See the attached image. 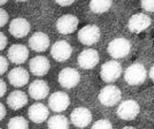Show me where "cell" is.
<instances>
[{
    "instance_id": "cell-1",
    "label": "cell",
    "mask_w": 154,
    "mask_h": 129,
    "mask_svg": "<svg viewBox=\"0 0 154 129\" xmlns=\"http://www.w3.org/2000/svg\"><path fill=\"white\" fill-rule=\"evenodd\" d=\"M146 76H147V73H146L145 67L138 62L130 64L124 73V80L130 85L141 84L146 80Z\"/></svg>"
},
{
    "instance_id": "cell-2",
    "label": "cell",
    "mask_w": 154,
    "mask_h": 129,
    "mask_svg": "<svg viewBox=\"0 0 154 129\" xmlns=\"http://www.w3.org/2000/svg\"><path fill=\"white\" fill-rule=\"evenodd\" d=\"M121 74H122L121 64L115 60H110V61L105 62L100 69V76L103 82H106V83H112V82L116 81L121 76Z\"/></svg>"
},
{
    "instance_id": "cell-3",
    "label": "cell",
    "mask_w": 154,
    "mask_h": 129,
    "mask_svg": "<svg viewBox=\"0 0 154 129\" xmlns=\"http://www.w3.org/2000/svg\"><path fill=\"white\" fill-rule=\"evenodd\" d=\"M131 50V45L128 39L119 37L113 39L108 44V53L114 59H121L127 57Z\"/></svg>"
},
{
    "instance_id": "cell-4",
    "label": "cell",
    "mask_w": 154,
    "mask_h": 129,
    "mask_svg": "<svg viewBox=\"0 0 154 129\" xmlns=\"http://www.w3.org/2000/svg\"><path fill=\"white\" fill-rule=\"evenodd\" d=\"M98 98L105 106H114L121 100V90L115 85H106L100 90Z\"/></svg>"
},
{
    "instance_id": "cell-5",
    "label": "cell",
    "mask_w": 154,
    "mask_h": 129,
    "mask_svg": "<svg viewBox=\"0 0 154 129\" xmlns=\"http://www.w3.org/2000/svg\"><path fill=\"white\" fill-rule=\"evenodd\" d=\"M59 84L64 88V89H72L75 88L77 84L81 81V75L75 68L67 67L63 68L62 71L59 73L58 77Z\"/></svg>"
},
{
    "instance_id": "cell-6",
    "label": "cell",
    "mask_w": 154,
    "mask_h": 129,
    "mask_svg": "<svg viewBox=\"0 0 154 129\" xmlns=\"http://www.w3.org/2000/svg\"><path fill=\"white\" fill-rule=\"evenodd\" d=\"M72 54V47L67 40H58L51 47V55L59 62L67 61Z\"/></svg>"
},
{
    "instance_id": "cell-7",
    "label": "cell",
    "mask_w": 154,
    "mask_h": 129,
    "mask_svg": "<svg viewBox=\"0 0 154 129\" xmlns=\"http://www.w3.org/2000/svg\"><path fill=\"white\" fill-rule=\"evenodd\" d=\"M100 29L94 24H88L78 31V39L84 45H93L100 38Z\"/></svg>"
},
{
    "instance_id": "cell-8",
    "label": "cell",
    "mask_w": 154,
    "mask_h": 129,
    "mask_svg": "<svg viewBox=\"0 0 154 129\" xmlns=\"http://www.w3.org/2000/svg\"><path fill=\"white\" fill-rule=\"evenodd\" d=\"M70 105L69 96L62 91H55L52 93L48 99V106L53 112H63Z\"/></svg>"
},
{
    "instance_id": "cell-9",
    "label": "cell",
    "mask_w": 154,
    "mask_h": 129,
    "mask_svg": "<svg viewBox=\"0 0 154 129\" xmlns=\"http://www.w3.org/2000/svg\"><path fill=\"white\" fill-rule=\"evenodd\" d=\"M99 53L93 49H86L79 53L78 55V66L83 69H92L99 64Z\"/></svg>"
},
{
    "instance_id": "cell-10",
    "label": "cell",
    "mask_w": 154,
    "mask_h": 129,
    "mask_svg": "<svg viewBox=\"0 0 154 129\" xmlns=\"http://www.w3.org/2000/svg\"><path fill=\"white\" fill-rule=\"evenodd\" d=\"M50 60L44 55H37L29 61V69L35 76H45L50 71Z\"/></svg>"
},
{
    "instance_id": "cell-11",
    "label": "cell",
    "mask_w": 154,
    "mask_h": 129,
    "mask_svg": "<svg viewBox=\"0 0 154 129\" xmlns=\"http://www.w3.org/2000/svg\"><path fill=\"white\" fill-rule=\"evenodd\" d=\"M8 60L15 64H24L29 57V50L23 44H13L7 52Z\"/></svg>"
},
{
    "instance_id": "cell-12",
    "label": "cell",
    "mask_w": 154,
    "mask_h": 129,
    "mask_svg": "<svg viewBox=\"0 0 154 129\" xmlns=\"http://www.w3.org/2000/svg\"><path fill=\"white\" fill-rule=\"evenodd\" d=\"M8 30L15 38H23L30 32V23L24 17H15L11 21Z\"/></svg>"
},
{
    "instance_id": "cell-13",
    "label": "cell",
    "mask_w": 154,
    "mask_h": 129,
    "mask_svg": "<svg viewBox=\"0 0 154 129\" xmlns=\"http://www.w3.org/2000/svg\"><path fill=\"white\" fill-rule=\"evenodd\" d=\"M78 19L72 14H66L57 21V30L62 35H69L76 31Z\"/></svg>"
},
{
    "instance_id": "cell-14",
    "label": "cell",
    "mask_w": 154,
    "mask_h": 129,
    "mask_svg": "<svg viewBox=\"0 0 154 129\" xmlns=\"http://www.w3.org/2000/svg\"><path fill=\"white\" fill-rule=\"evenodd\" d=\"M139 113V105L136 100L129 99L120 104L117 109V115L122 120H132Z\"/></svg>"
},
{
    "instance_id": "cell-15",
    "label": "cell",
    "mask_w": 154,
    "mask_h": 129,
    "mask_svg": "<svg viewBox=\"0 0 154 129\" xmlns=\"http://www.w3.org/2000/svg\"><path fill=\"white\" fill-rule=\"evenodd\" d=\"M70 121L75 127L78 128H84L89 126L92 121V114L89 109L86 107H77L71 112Z\"/></svg>"
},
{
    "instance_id": "cell-16",
    "label": "cell",
    "mask_w": 154,
    "mask_h": 129,
    "mask_svg": "<svg viewBox=\"0 0 154 129\" xmlns=\"http://www.w3.org/2000/svg\"><path fill=\"white\" fill-rule=\"evenodd\" d=\"M8 81L15 88H22L29 83V71L23 67H15L8 73Z\"/></svg>"
},
{
    "instance_id": "cell-17",
    "label": "cell",
    "mask_w": 154,
    "mask_h": 129,
    "mask_svg": "<svg viewBox=\"0 0 154 129\" xmlns=\"http://www.w3.org/2000/svg\"><path fill=\"white\" fill-rule=\"evenodd\" d=\"M50 115L48 107L42 103L32 104L31 106L28 109V116L35 123H42L46 121Z\"/></svg>"
},
{
    "instance_id": "cell-18",
    "label": "cell",
    "mask_w": 154,
    "mask_h": 129,
    "mask_svg": "<svg viewBox=\"0 0 154 129\" xmlns=\"http://www.w3.org/2000/svg\"><path fill=\"white\" fill-rule=\"evenodd\" d=\"M28 90L32 99L42 100V99H45L47 95L50 93V87L44 80H35L30 83Z\"/></svg>"
},
{
    "instance_id": "cell-19",
    "label": "cell",
    "mask_w": 154,
    "mask_h": 129,
    "mask_svg": "<svg viewBox=\"0 0 154 129\" xmlns=\"http://www.w3.org/2000/svg\"><path fill=\"white\" fill-rule=\"evenodd\" d=\"M151 22L152 21L146 14H135L129 20V30L131 32H135V33H139V32L144 31L145 29H147L148 27L151 26Z\"/></svg>"
},
{
    "instance_id": "cell-20",
    "label": "cell",
    "mask_w": 154,
    "mask_h": 129,
    "mask_svg": "<svg viewBox=\"0 0 154 129\" xmlns=\"http://www.w3.org/2000/svg\"><path fill=\"white\" fill-rule=\"evenodd\" d=\"M29 47L35 52H45L50 47V37L45 32H35L29 38Z\"/></svg>"
},
{
    "instance_id": "cell-21",
    "label": "cell",
    "mask_w": 154,
    "mask_h": 129,
    "mask_svg": "<svg viewBox=\"0 0 154 129\" xmlns=\"http://www.w3.org/2000/svg\"><path fill=\"white\" fill-rule=\"evenodd\" d=\"M26 104H28V96L23 91H12L9 93V96L7 97V105L14 111H17L24 107Z\"/></svg>"
},
{
    "instance_id": "cell-22",
    "label": "cell",
    "mask_w": 154,
    "mask_h": 129,
    "mask_svg": "<svg viewBox=\"0 0 154 129\" xmlns=\"http://www.w3.org/2000/svg\"><path fill=\"white\" fill-rule=\"evenodd\" d=\"M47 127H48V129H68L69 128V121L62 114H55L48 119Z\"/></svg>"
},
{
    "instance_id": "cell-23",
    "label": "cell",
    "mask_w": 154,
    "mask_h": 129,
    "mask_svg": "<svg viewBox=\"0 0 154 129\" xmlns=\"http://www.w3.org/2000/svg\"><path fill=\"white\" fill-rule=\"evenodd\" d=\"M113 2L110 0H93L90 2V9L93 13L101 14L106 13L107 11H109V8L112 7Z\"/></svg>"
},
{
    "instance_id": "cell-24",
    "label": "cell",
    "mask_w": 154,
    "mask_h": 129,
    "mask_svg": "<svg viewBox=\"0 0 154 129\" xmlns=\"http://www.w3.org/2000/svg\"><path fill=\"white\" fill-rule=\"evenodd\" d=\"M7 128L8 129H29V123L26 121L23 116H14L12 118L8 124H7Z\"/></svg>"
},
{
    "instance_id": "cell-25",
    "label": "cell",
    "mask_w": 154,
    "mask_h": 129,
    "mask_svg": "<svg viewBox=\"0 0 154 129\" xmlns=\"http://www.w3.org/2000/svg\"><path fill=\"white\" fill-rule=\"evenodd\" d=\"M91 129H113V126H112V123L109 122L108 120L101 119V120L96 121V123H93Z\"/></svg>"
},
{
    "instance_id": "cell-26",
    "label": "cell",
    "mask_w": 154,
    "mask_h": 129,
    "mask_svg": "<svg viewBox=\"0 0 154 129\" xmlns=\"http://www.w3.org/2000/svg\"><path fill=\"white\" fill-rule=\"evenodd\" d=\"M9 20V15L4 8L0 7V28H2L4 26H6L7 22Z\"/></svg>"
},
{
    "instance_id": "cell-27",
    "label": "cell",
    "mask_w": 154,
    "mask_h": 129,
    "mask_svg": "<svg viewBox=\"0 0 154 129\" xmlns=\"http://www.w3.org/2000/svg\"><path fill=\"white\" fill-rule=\"evenodd\" d=\"M8 69V60L4 55H0V76L4 75Z\"/></svg>"
},
{
    "instance_id": "cell-28",
    "label": "cell",
    "mask_w": 154,
    "mask_h": 129,
    "mask_svg": "<svg viewBox=\"0 0 154 129\" xmlns=\"http://www.w3.org/2000/svg\"><path fill=\"white\" fill-rule=\"evenodd\" d=\"M140 5L145 11H147V12H154V0H152V1L144 0V1L140 2Z\"/></svg>"
},
{
    "instance_id": "cell-29",
    "label": "cell",
    "mask_w": 154,
    "mask_h": 129,
    "mask_svg": "<svg viewBox=\"0 0 154 129\" xmlns=\"http://www.w3.org/2000/svg\"><path fill=\"white\" fill-rule=\"evenodd\" d=\"M7 44H8V39H7L6 35L0 31V51H2L7 46Z\"/></svg>"
},
{
    "instance_id": "cell-30",
    "label": "cell",
    "mask_w": 154,
    "mask_h": 129,
    "mask_svg": "<svg viewBox=\"0 0 154 129\" xmlns=\"http://www.w3.org/2000/svg\"><path fill=\"white\" fill-rule=\"evenodd\" d=\"M7 92V84L5 83L4 80L0 78V98L5 96V93Z\"/></svg>"
},
{
    "instance_id": "cell-31",
    "label": "cell",
    "mask_w": 154,
    "mask_h": 129,
    "mask_svg": "<svg viewBox=\"0 0 154 129\" xmlns=\"http://www.w3.org/2000/svg\"><path fill=\"white\" fill-rule=\"evenodd\" d=\"M57 4H58L59 6H62V7L70 6V5L74 4V0H69V1H66V0H58Z\"/></svg>"
},
{
    "instance_id": "cell-32",
    "label": "cell",
    "mask_w": 154,
    "mask_h": 129,
    "mask_svg": "<svg viewBox=\"0 0 154 129\" xmlns=\"http://www.w3.org/2000/svg\"><path fill=\"white\" fill-rule=\"evenodd\" d=\"M6 107L2 103H0V121L4 120V118L6 116Z\"/></svg>"
},
{
    "instance_id": "cell-33",
    "label": "cell",
    "mask_w": 154,
    "mask_h": 129,
    "mask_svg": "<svg viewBox=\"0 0 154 129\" xmlns=\"http://www.w3.org/2000/svg\"><path fill=\"white\" fill-rule=\"evenodd\" d=\"M149 77H151V80L154 82V64L152 66V68H151V71H149Z\"/></svg>"
},
{
    "instance_id": "cell-34",
    "label": "cell",
    "mask_w": 154,
    "mask_h": 129,
    "mask_svg": "<svg viewBox=\"0 0 154 129\" xmlns=\"http://www.w3.org/2000/svg\"><path fill=\"white\" fill-rule=\"evenodd\" d=\"M6 2H7L6 0H0V6H4Z\"/></svg>"
},
{
    "instance_id": "cell-35",
    "label": "cell",
    "mask_w": 154,
    "mask_h": 129,
    "mask_svg": "<svg viewBox=\"0 0 154 129\" xmlns=\"http://www.w3.org/2000/svg\"><path fill=\"white\" fill-rule=\"evenodd\" d=\"M122 129H136V128H134V127H123Z\"/></svg>"
},
{
    "instance_id": "cell-36",
    "label": "cell",
    "mask_w": 154,
    "mask_h": 129,
    "mask_svg": "<svg viewBox=\"0 0 154 129\" xmlns=\"http://www.w3.org/2000/svg\"><path fill=\"white\" fill-rule=\"evenodd\" d=\"M0 129H1V128H0Z\"/></svg>"
}]
</instances>
